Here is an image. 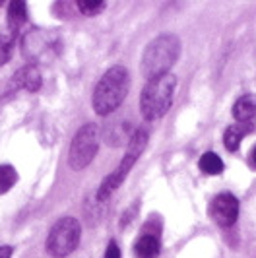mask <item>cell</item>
Returning <instances> with one entry per match:
<instances>
[{
	"instance_id": "cell-5",
	"label": "cell",
	"mask_w": 256,
	"mask_h": 258,
	"mask_svg": "<svg viewBox=\"0 0 256 258\" xmlns=\"http://www.w3.org/2000/svg\"><path fill=\"white\" fill-rule=\"evenodd\" d=\"M82 225L76 218H60L52 225L47 237V252L52 258H66L80 245Z\"/></svg>"
},
{
	"instance_id": "cell-13",
	"label": "cell",
	"mask_w": 256,
	"mask_h": 258,
	"mask_svg": "<svg viewBox=\"0 0 256 258\" xmlns=\"http://www.w3.org/2000/svg\"><path fill=\"white\" fill-rule=\"evenodd\" d=\"M27 22V6L26 2H10L8 6V26L14 33Z\"/></svg>"
},
{
	"instance_id": "cell-9",
	"label": "cell",
	"mask_w": 256,
	"mask_h": 258,
	"mask_svg": "<svg viewBox=\"0 0 256 258\" xmlns=\"http://www.w3.org/2000/svg\"><path fill=\"white\" fill-rule=\"evenodd\" d=\"M250 132H254V122H235L227 126L223 134V144L229 152H235L239 148V144L244 140V136H248Z\"/></svg>"
},
{
	"instance_id": "cell-4",
	"label": "cell",
	"mask_w": 256,
	"mask_h": 258,
	"mask_svg": "<svg viewBox=\"0 0 256 258\" xmlns=\"http://www.w3.org/2000/svg\"><path fill=\"white\" fill-rule=\"evenodd\" d=\"M148 142H150V132H148V128L140 126L138 130L132 132V136H130V140H128V144H126V152L122 155L118 167L105 177V181L101 182V186H99V190H97V200H99V202H105V200L124 182L126 175L130 173V169L134 167V163L138 161V157H140V155L144 154V150L148 148Z\"/></svg>"
},
{
	"instance_id": "cell-7",
	"label": "cell",
	"mask_w": 256,
	"mask_h": 258,
	"mask_svg": "<svg viewBox=\"0 0 256 258\" xmlns=\"http://www.w3.org/2000/svg\"><path fill=\"white\" fill-rule=\"evenodd\" d=\"M239 200L231 192L218 194L210 204V216L219 227H231L239 218Z\"/></svg>"
},
{
	"instance_id": "cell-1",
	"label": "cell",
	"mask_w": 256,
	"mask_h": 258,
	"mask_svg": "<svg viewBox=\"0 0 256 258\" xmlns=\"http://www.w3.org/2000/svg\"><path fill=\"white\" fill-rule=\"evenodd\" d=\"M128 88H130V74L126 68L124 66L109 68L93 90V99H91L93 111L101 116L115 113L124 101Z\"/></svg>"
},
{
	"instance_id": "cell-18",
	"label": "cell",
	"mask_w": 256,
	"mask_h": 258,
	"mask_svg": "<svg viewBox=\"0 0 256 258\" xmlns=\"http://www.w3.org/2000/svg\"><path fill=\"white\" fill-rule=\"evenodd\" d=\"M105 258H120V248L115 241H111L107 245V250H105Z\"/></svg>"
},
{
	"instance_id": "cell-17",
	"label": "cell",
	"mask_w": 256,
	"mask_h": 258,
	"mask_svg": "<svg viewBox=\"0 0 256 258\" xmlns=\"http://www.w3.org/2000/svg\"><path fill=\"white\" fill-rule=\"evenodd\" d=\"M12 56V39L0 33V66L6 64Z\"/></svg>"
},
{
	"instance_id": "cell-3",
	"label": "cell",
	"mask_w": 256,
	"mask_h": 258,
	"mask_svg": "<svg viewBox=\"0 0 256 258\" xmlns=\"http://www.w3.org/2000/svg\"><path fill=\"white\" fill-rule=\"evenodd\" d=\"M177 90V76L163 74L154 80H148L140 95V111L148 120H155L167 115L173 105V95Z\"/></svg>"
},
{
	"instance_id": "cell-10",
	"label": "cell",
	"mask_w": 256,
	"mask_h": 258,
	"mask_svg": "<svg viewBox=\"0 0 256 258\" xmlns=\"http://www.w3.org/2000/svg\"><path fill=\"white\" fill-rule=\"evenodd\" d=\"M130 136H132V124L124 118H120L116 122H109L105 126V140L111 146H120L124 142L128 144Z\"/></svg>"
},
{
	"instance_id": "cell-2",
	"label": "cell",
	"mask_w": 256,
	"mask_h": 258,
	"mask_svg": "<svg viewBox=\"0 0 256 258\" xmlns=\"http://www.w3.org/2000/svg\"><path fill=\"white\" fill-rule=\"evenodd\" d=\"M180 52V41L173 33H163L144 49L142 54V74L148 80L169 74V68L177 62Z\"/></svg>"
},
{
	"instance_id": "cell-15",
	"label": "cell",
	"mask_w": 256,
	"mask_h": 258,
	"mask_svg": "<svg viewBox=\"0 0 256 258\" xmlns=\"http://www.w3.org/2000/svg\"><path fill=\"white\" fill-rule=\"evenodd\" d=\"M18 182V173L12 165H0V194L8 192Z\"/></svg>"
},
{
	"instance_id": "cell-19",
	"label": "cell",
	"mask_w": 256,
	"mask_h": 258,
	"mask_svg": "<svg viewBox=\"0 0 256 258\" xmlns=\"http://www.w3.org/2000/svg\"><path fill=\"white\" fill-rule=\"evenodd\" d=\"M12 256V246L2 245L0 246V258H10Z\"/></svg>"
},
{
	"instance_id": "cell-21",
	"label": "cell",
	"mask_w": 256,
	"mask_h": 258,
	"mask_svg": "<svg viewBox=\"0 0 256 258\" xmlns=\"http://www.w3.org/2000/svg\"><path fill=\"white\" fill-rule=\"evenodd\" d=\"M0 6H2V2H0Z\"/></svg>"
},
{
	"instance_id": "cell-16",
	"label": "cell",
	"mask_w": 256,
	"mask_h": 258,
	"mask_svg": "<svg viewBox=\"0 0 256 258\" xmlns=\"http://www.w3.org/2000/svg\"><path fill=\"white\" fill-rule=\"evenodd\" d=\"M76 6L84 16H97L105 10L107 2H103V0H78Z\"/></svg>"
},
{
	"instance_id": "cell-20",
	"label": "cell",
	"mask_w": 256,
	"mask_h": 258,
	"mask_svg": "<svg viewBox=\"0 0 256 258\" xmlns=\"http://www.w3.org/2000/svg\"><path fill=\"white\" fill-rule=\"evenodd\" d=\"M250 165L256 169V148L252 150V154H250Z\"/></svg>"
},
{
	"instance_id": "cell-6",
	"label": "cell",
	"mask_w": 256,
	"mask_h": 258,
	"mask_svg": "<svg viewBox=\"0 0 256 258\" xmlns=\"http://www.w3.org/2000/svg\"><path fill=\"white\" fill-rule=\"evenodd\" d=\"M99 150V128L97 124L88 122L76 132L74 140L70 144L68 163L74 171H82L93 161Z\"/></svg>"
},
{
	"instance_id": "cell-14",
	"label": "cell",
	"mask_w": 256,
	"mask_h": 258,
	"mask_svg": "<svg viewBox=\"0 0 256 258\" xmlns=\"http://www.w3.org/2000/svg\"><path fill=\"white\" fill-rule=\"evenodd\" d=\"M198 167L202 173L206 175H221L223 173V161H221V157L218 154H214V152H206L202 157H200V161H198Z\"/></svg>"
},
{
	"instance_id": "cell-11",
	"label": "cell",
	"mask_w": 256,
	"mask_h": 258,
	"mask_svg": "<svg viewBox=\"0 0 256 258\" xmlns=\"http://www.w3.org/2000/svg\"><path fill=\"white\" fill-rule=\"evenodd\" d=\"M233 116L237 122H252L256 116V95L246 93L241 95L233 105Z\"/></svg>"
},
{
	"instance_id": "cell-8",
	"label": "cell",
	"mask_w": 256,
	"mask_h": 258,
	"mask_svg": "<svg viewBox=\"0 0 256 258\" xmlns=\"http://www.w3.org/2000/svg\"><path fill=\"white\" fill-rule=\"evenodd\" d=\"M41 82H43V78H41L37 66H24L10 80V91H37L41 88Z\"/></svg>"
},
{
	"instance_id": "cell-12",
	"label": "cell",
	"mask_w": 256,
	"mask_h": 258,
	"mask_svg": "<svg viewBox=\"0 0 256 258\" xmlns=\"http://www.w3.org/2000/svg\"><path fill=\"white\" fill-rule=\"evenodd\" d=\"M161 252V243L155 235H140L136 245H134V254L136 258H157Z\"/></svg>"
}]
</instances>
